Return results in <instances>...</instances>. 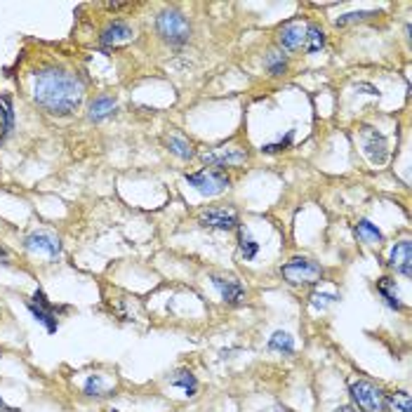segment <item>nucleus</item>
Wrapping results in <instances>:
<instances>
[{
    "label": "nucleus",
    "mask_w": 412,
    "mask_h": 412,
    "mask_svg": "<svg viewBox=\"0 0 412 412\" xmlns=\"http://www.w3.org/2000/svg\"><path fill=\"white\" fill-rule=\"evenodd\" d=\"M115 108H118V101L113 99V97H106V94H99L97 99L90 104L87 108V118L92 120V123H99V120L108 118Z\"/></svg>",
    "instance_id": "obj_15"
},
{
    "label": "nucleus",
    "mask_w": 412,
    "mask_h": 412,
    "mask_svg": "<svg viewBox=\"0 0 412 412\" xmlns=\"http://www.w3.org/2000/svg\"><path fill=\"white\" fill-rule=\"evenodd\" d=\"M24 248L29 253L50 257V260H57L62 255V241L55 234H50V231H34V234H29L24 238Z\"/></svg>",
    "instance_id": "obj_8"
},
{
    "label": "nucleus",
    "mask_w": 412,
    "mask_h": 412,
    "mask_svg": "<svg viewBox=\"0 0 412 412\" xmlns=\"http://www.w3.org/2000/svg\"><path fill=\"white\" fill-rule=\"evenodd\" d=\"M339 301V294L334 292H311V297H308V304H311L313 308H327L330 304H337Z\"/></svg>",
    "instance_id": "obj_26"
},
{
    "label": "nucleus",
    "mask_w": 412,
    "mask_h": 412,
    "mask_svg": "<svg viewBox=\"0 0 412 412\" xmlns=\"http://www.w3.org/2000/svg\"><path fill=\"white\" fill-rule=\"evenodd\" d=\"M0 412H17V410H15V408H8V405H5L3 398H0Z\"/></svg>",
    "instance_id": "obj_31"
},
{
    "label": "nucleus",
    "mask_w": 412,
    "mask_h": 412,
    "mask_svg": "<svg viewBox=\"0 0 412 412\" xmlns=\"http://www.w3.org/2000/svg\"><path fill=\"white\" fill-rule=\"evenodd\" d=\"M412 246L410 241H398L394 248H391V255H389V267L394 269L396 274L405 276V278H410L412 269Z\"/></svg>",
    "instance_id": "obj_12"
},
{
    "label": "nucleus",
    "mask_w": 412,
    "mask_h": 412,
    "mask_svg": "<svg viewBox=\"0 0 412 412\" xmlns=\"http://www.w3.org/2000/svg\"><path fill=\"white\" fill-rule=\"evenodd\" d=\"M83 391H85L87 396H104L106 386H104V382H101V375H90L85 386H83Z\"/></svg>",
    "instance_id": "obj_27"
},
{
    "label": "nucleus",
    "mask_w": 412,
    "mask_h": 412,
    "mask_svg": "<svg viewBox=\"0 0 412 412\" xmlns=\"http://www.w3.org/2000/svg\"><path fill=\"white\" fill-rule=\"evenodd\" d=\"M186 184L193 186L201 196H220L231 186V179L224 170H201V172H191L186 175Z\"/></svg>",
    "instance_id": "obj_5"
},
{
    "label": "nucleus",
    "mask_w": 412,
    "mask_h": 412,
    "mask_svg": "<svg viewBox=\"0 0 412 412\" xmlns=\"http://www.w3.org/2000/svg\"><path fill=\"white\" fill-rule=\"evenodd\" d=\"M12 262V257H10V253L5 250L3 246H0V267H8V264Z\"/></svg>",
    "instance_id": "obj_30"
},
{
    "label": "nucleus",
    "mask_w": 412,
    "mask_h": 412,
    "mask_svg": "<svg viewBox=\"0 0 412 412\" xmlns=\"http://www.w3.org/2000/svg\"><path fill=\"white\" fill-rule=\"evenodd\" d=\"M210 280H212V287L220 292L224 304H243V301H246V297H248L246 287H243V283L234 278V276L215 274V276H210Z\"/></svg>",
    "instance_id": "obj_9"
},
{
    "label": "nucleus",
    "mask_w": 412,
    "mask_h": 412,
    "mask_svg": "<svg viewBox=\"0 0 412 412\" xmlns=\"http://www.w3.org/2000/svg\"><path fill=\"white\" fill-rule=\"evenodd\" d=\"M198 224L212 231H234L241 227V220L234 208H208L198 215Z\"/></svg>",
    "instance_id": "obj_6"
},
{
    "label": "nucleus",
    "mask_w": 412,
    "mask_h": 412,
    "mask_svg": "<svg viewBox=\"0 0 412 412\" xmlns=\"http://www.w3.org/2000/svg\"><path fill=\"white\" fill-rule=\"evenodd\" d=\"M377 292H379V297L384 299V304L389 306V308H394V311H401L403 304H401V299H398V287H396V280H391V278H379L377 280Z\"/></svg>",
    "instance_id": "obj_17"
},
{
    "label": "nucleus",
    "mask_w": 412,
    "mask_h": 412,
    "mask_svg": "<svg viewBox=\"0 0 412 412\" xmlns=\"http://www.w3.org/2000/svg\"><path fill=\"white\" fill-rule=\"evenodd\" d=\"M334 412H356V410H353L351 405H342V408H337Z\"/></svg>",
    "instance_id": "obj_32"
},
{
    "label": "nucleus",
    "mask_w": 412,
    "mask_h": 412,
    "mask_svg": "<svg viewBox=\"0 0 412 412\" xmlns=\"http://www.w3.org/2000/svg\"><path fill=\"white\" fill-rule=\"evenodd\" d=\"M269 349L276 351V353H283V356H292L294 353V339L290 332H274L271 337H269Z\"/></svg>",
    "instance_id": "obj_21"
},
{
    "label": "nucleus",
    "mask_w": 412,
    "mask_h": 412,
    "mask_svg": "<svg viewBox=\"0 0 412 412\" xmlns=\"http://www.w3.org/2000/svg\"><path fill=\"white\" fill-rule=\"evenodd\" d=\"M15 127V108H12V99L8 94L0 97V130H3V137H8Z\"/></svg>",
    "instance_id": "obj_22"
},
{
    "label": "nucleus",
    "mask_w": 412,
    "mask_h": 412,
    "mask_svg": "<svg viewBox=\"0 0 412 412\" xmlns=\"http://www.w3.org/2000/svg\"><path fill=\"white\" fill-rule=\"evenodd\" d=\"M34 101L50 115H71L85 101V83L62 66H45L34 73Z\"/></svg>",
    "instance_id": "obj_1"
},
{
    "label": "nucleus",
    "mask_w": 412,
    "mask_h": 412,
    "mask_svg": "<svg viewBox=\"0 0 412 412\" xmlns=\"http://www.w3.org/2000/svg\"><path fill=\"white\" fill-rule=\"evenodd\" d=\"M267 412H290V410H285V408H274V410H267Z\"/></svg>",
    "instance_id": "obj_33"
},
{
    "label": "nucleus",
    "mask_w": 412,
    "mask_h": 412,
    "mask_svg": "<svg viewBox=\"0 0 412 412\" xmlns=\"http://www.w3.org/2000/svg\"><path fill=\"white\" fill-rule=\"evenodd\" d=\"M292 130L287 132V137L285 139H278V141H274V144H267V146H262V151L264 153H278V151H285L290 144H292Z\"/></svg>",
    "instance_id": "obj_29"
},
{
    "label": "nucleus",
    "mask_w": 412,
    "mask_h": 412,
    "mask_svg": "<svg viewBox=\"0 0 412 412\" xmlns=\"http://www.w3.org/2000/svg\"><path fill=\"white\" fill-rule=\"evenodd\" d=\"M167 149L182 160H189V158H193V153H196L193 151V146H191V141H186L184 137H175V134L167 139Z\"/></svg>",
    "instance_id": "obj_25"
},
{
    "label": "nucleus",
    "mask_w": 412,
    "mask_h": 412,
    "mask_svg": "<svg viewBox=\"0 0 412 412\" xmlns=\"http://www.w3.org/2000/svg\"><path fill=\"white\" fill-rule=\"evenodd\" d=\"M264 66L271 76H285L287 73V57L278 52V50H274V52L267 55V59H264Z\"/></svg>",
    "instance_id": "obj_24"
},
{
    "label": "nucleus",
    "mask_w": 412,
    "mask_h": 412,
    "mask_svg": "<svg viewBox=\"0 0 412 412\" xmlns=\"http://www.w3.org/2000/svg\"><path fill=\"white\" fill-rule=\"evenodd\" d=\"M363 149L372 165H384L386 158H389V141H386L382 132L372 130V127L363 130Z\"/></svg>",
    "instance_id": "obj_10"
},
{
    "label": "nucleus",
    "mask_w": 412,
    "mask_h": 412,
    "mask_svg": "<svg viewBox=\"0 0 412 412\" xmlns=\"http://www.w3.org/2000/svg\"><path fill=\"white\" fill-rule=\"evenodd\" d=\"M349 394L353 398V403L358 405V410H363V412H384L386 394L379 389L377 384L368 382V379H358V382H351Z\"/></svg>",
    "instance_id": "obj_4"
},
{
    "label": "nucleus",
    "mask_w": 412,
    "mask_h": 412,
    "mask_svg": "<svg viewBox=\"0 0 412 412\" xmlns=\"http://www.w3.org/2000/svg\"><path fill=\"white\" fill-rule=\"evenodd\" d=\"M325 48V31L318 24H308L304 36V50L306 55H316Z\"/></svg>",
    "instance_id": "obj_20"
},
{
    "label": "nucleus",
    "mask_w": 412,
    "mask_h": 412,
    "mask_svg": "<svg viewBox=\"0 0 412 412\" xmlns=\"http://www.w3.org/2000/svg\"><path fill=\"white\" fill-rule=\"evenodd\" d=\"M108 412H118V410H108Z\"/></svg>",
    "instance_id": "obj_34"
},
{
    "label": "nucleus",
    "mask_w": 412,
    "mask_h": 412,
    "mask_svg": "<svg viewBox=\"0 0 412 412\" xmlns=\"http://www.w3.org/2000/svg\"><path fill=\"white\" fill-rule=\"evenodd\" d=\"M384 410H389V412H412L410 394L408 391H394V394H386Z\"/></svg>",
    "instance_id": "obj_23"
},
{
    "label": "nucleus",
    "mask_w": 412,
    "mask_h": 412,
    "mask_svg": "<svg viewBox=\"0 0 412 412\" xmlns=\"http://www.w3.org/2000/svg\"><path fill=\"white\" fill-rule=\"evenodd\" d=\"M238 255L246 262H253L260 255V243L255 241L253 234L246 227H238Z\"/></svg>",
    "instance_id": "obj_16"
},
{
    "label": "nucleus",
    "mask_w": 412,
    "mask_h": 412,
    "mask_svg": "<svg viewBox=\"0 0 412 412\" xmlns=\"http://www.w3.org/2000/svg\"><path fill=\"white\" fill-rule=\"evenodd\" d=\"M170 384L177 386V389H182V394L189 398L198 394V379L191 370H177L175 375L170 377Z\"/></svg>",
    "instance_id": "obj_18"
},
{
    "label": "nucleus",
    "mask_w": 412,
    "mask_h": 412,
    "mask_svg": "<svg viewBox=\"0 0 412 412\" xmlns=\"http://www.w3.org/2000/svg\"><path fill=\"white\" fill-rule=\"evenodd\" d=\"M201 160L215 170H224V167H241L243 163H248V153L238 146H220L210 153H203Z\"/></svg>",
    "instance_id": "obj_7"
},
{
    "label": "nucleus",
    "mask_w": 412,
    "mask_h": 412,
    "mask_svg": "<svg viewBox=\"0 0 412 412\" xmlns=\"http://www.w3.org/2000/svg\"><path fill=\"white\" fill-rule=\"evenodd\" d=\"M353 231H356V238L360 243H368V246H379V243H384V234L368 220H360L356 227H353Z\"/></svg>",
    "instance_id": "obj_19"
},
{
    "label": "nucleus",
    "mask_w": 412,
    "mask_h": 412,
    "mask_svg": "<svg viewBox=\"0 0 412 412\" xmlns=\"http://www.w3.org/2000/svg\"><path fill=\"white\" fill-rule=\"evenodd\" d=\"M158 36L170 45H182L191 38V24L177 10H163L156 19Z\"/></svg>",
    "instance_id": "obj_3"
},
{
    "label": "nucleus",
    "mask_w": 412,
    "mask_h": 412,
    "mask_svg": "<svg viewBox=\"0 0 412 412\" xmlns=\"http://www.w3.org/2000/svg\"><path fill=\"white\" fill-rule=\"evenodd\" d=\"M27 308L31 311V316H34V318L38 320V323H41L50 334L59 330V320H57L55 306H41V304H34V301H29Z\"/></svg>",
    "instance_id": "obj_14"
},
{
    "label": "nucleus",
    "mask_w": 412,
    "mask_h": 412,
    "mask_svg": "<svg viewBox=\"0 0 412 412\" xmlns=\"http://www.w3.org/2000/svg\"><path fill=\"white\" fill-rule=\"evenodd\" d=\"M134 38V31L130 24H125V22H111L108 27L101 31V36H99V43L101 45H106V48H115V45H123V43H130Z\"/></svg>",
    "instance_id": "obj_13"
},
{
    "label": "nucleus",
    "mask_w": 412,
    "mask_h": 412,
    "mask_svg": "<svg viewBox=\"0 0 412 412\" xmlns=\"http://www.w3.org/2000/svg\"><path fill=\"white\" fill-rule=\"evenodd\" d=\"M325 269L306 257H292L280 267V278L290 285H316L323 280Z\"/></svg>",
    "instance_id": "obj_2"
},
{
    "label": "nucleus",
    "mask_w": 412,
    "mask_h": 412,
    "mask_svg": "<svg viewBox=\"0 0 412 412\" xmlns=\"http://www.w3.org/2000/svg\"><path fill=\"white\" fill-rule=\"evenodd\" d=\"M370 17H377V12H349V15H342L337 19V27H344V24H351V22H363V19H370Z\"/></svg>",
    "instance_id": "obj_28"
},
{
    "label": "nucleus",
    "mask_w": 412,
    "mask_h": 412,
    "mask_svg": "<svg viewBox=\"0 0 412 412\" xmlns=\"http://www.w3.org/2000/svg\"><path fill=\"white\" fill-rule=\"evenodd\" d=\"M304 36H306V27L304 24H285L280 31H278V45L280 50H285V52H297L299 48H304Z\"/></svg>",
    "instance_id": "obj_11"
}]
</instances>
